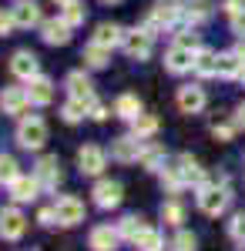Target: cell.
Listing matches in <instances>:
<instances>
[{
	"label": "cell",
	"mask_w": 245,
	"mask_h": 251,
	"mask_svg": "<svg viewBox=\"0 0 245 251\" xmlns=\"http://www.w3.org/2000/svg\"><path fill=\"white\" fill-rule=\"evenodd\" d=\"M232 194H228V184H215V181H205L198 188V208L208 214V218H218V214L228 208Z\"/></svg>",
	"instance_id": "obj_1"
},
{
	"label": "cell",
	"mask_w": 245,
	"mask_h": 251,
	"mask_svg": "<svg viewBox=\"0 0 245 251\" xmlns=\"http://www.w3.org/2000/svg\"><path fill=\"white\" fill-rule=\"evenodd\" d=\"M14 137H17V144L24 151H40L44 141H47V124H44L40 117H20Z\"/></svg>",
	"instance_id": "obj_2"
},
{
	"label": "cell",
	"mask_w": 245,
	"mask_h": 251,
	"mask_svg": "<svg viewBox=\"0 0 245 251\" xmlns=\"http://www.w3.org/2000/svg\"><path fill=\"white\" fill-rule=\"evenodd\" d=\"M195 57H198V47H185L175 40L165 54V71L168 74H188V71H195Z\"/></svg>",
	"instance_id": "obj_3"
},
{
	"label": "cell",
	"mask_w": 245,
	"mask_h": 251,
	"mask_svg": "<svg viewBox=\"0 0 245 251\" xmlns=\"http://www.w3.org/2000/svg\"><path fill=\"white\" fill-rule=\"evenodd\" d=\"M121 47H124V54L131 60H145L151 54V47H154V34H148L145 27H131V30H124Z\"/></svg>",
	"instance_id": "obj_4"
},
{
	"label": "cell",
	"mask_w": 245,
	"mask_h": 251,
	"mask_svg": "<svg viewBox=\"0 0 245 251\" xmlns=\"http://www.w3.org/2000/svg\"><path fill=\"white\" fill-rule=\"evenodd\" d=\"M54 211H57V225H64V228H74V225H81V221L88 218V211H84V201H81V198H74V194L57 198Z\"/></svg>",
	"instance_id": "obj_5"
},
{
	"label": "cell",
	"mask_w": 245,
	"mask_h": 251,
	"mask_svg": "<svg viewBox=\"0 0 245 251\" xmlns=\"http://www.w3.org/2000/svg\"><path fill=\"white\" fill-rule=\"evenodd\" d=\"M24 231H27L24 211L14 208V204H10V208H0V238H3V241H20Z\"/></svg>",
	"instance_id": "obj_6"
},
{
	"label": "cell",
	"mask_w": 245,
	"mask_h": 251,
	"mask_svg": "<svg viewBox=\"0 0 245 251\" xmlns=\"http://www.w3.org/2000/svg\"><path fill=\"white\" fill-rule=\"evenodd\" d=\"M141 151H145V137L124 134V137H114V141H111V157H114V161H121V164H134V161H141Z\"/></svg>",
	"instance_id": "obj_7"
},
{
	"label": "cell",
	"mask_w": 245,
	"mask_h": 251,
	"mask_svg": "<svg viewBox=\"0 0 245 251\" xmlns=\"http://www.w3.org/2000/svg\"><path fill=\"white\" fill-rule=\"evenodd\" d=\"M31 104H34V100L27 94V87H3V91H0V111H3V114L24 117Z\"/></svg>",
	"instance_id": "obj_8"
},
{
	"label": "cell",
	"mask_w": 245,
	"mask_h": 251,
	"mask_svg": "<svg viewBox=\"0 0 245 251\" xmlns=\"http://www.w3.org/2000/svg\"><path fill=\"white\" fill-rule=\"evenodd\" d=\"M10 198H14V204H27V201H34L40 191H44V184L37 181V174H17L10 184Z\"/></svg>",
	"instance_id": "obj_9"
},
{
	"label": "cell",
	"mask_w": 245,
	"mask_h": 251,
	"mask_svg": "<svg viewBox=\"0 0 245 251\" xmlns=\"http://www.w3.org/2000/svg\"><path fill=\"white\" fill-rule=\"evenodd\" d=\"M77 168H81V174H101L108 168V151L97 144H84L77 151Z\"/></svg>",
	"instance_id": "obj_10"
},
{
	"label": "cell",
	"mask_w": 245,
	"mask_h": 251,
	"mask_svg": "<svg viewBox=\"0 0 245 251\" xmlns=\"http://www.w3.org/2000/svg\"><path fill=\"white\" fill-rule=\"evenodd\" d=\"M10 74H14L17 80H24V84H27L31 77H37L40 74L37 54H34V50H17V54L10 57Z\"/></svg>",
	"instance_id": "obj_11"
},
{
	"label": "cell",
	"mask_w": 245,
	"mask_h": 251,
	"mask_svg": "<svg viewBox=\"0 0 245 251\" xmlns=\"http://www.w3.org/2000/svg\"><path fill=\"white\" fill-rule=\"evenodd\" d=\"M91 194H94V204L101 208V211H111V208H118V204H121L124 188H121L118 181H97Z\"/></svg>",
	"instance_id": "obj_12"
},
{
	"label": "cell",
	"mask_w": 245,
	"mask_h": 251,
	"mask_svg": "<svg viewBox=\"0 0 245 251\" xmlns=\"http://www.w3.org/2000/svg\"><path fill=\"white\" fill-rule=\"evenodd\" d=\"M118 245H121V234L111 225H97L88 234V248L91 251H118Z\"/></svg>",
	"instance_id": "obj_13"
},
{
	"label": "cell",
	"mask_w": 245,
	"mask_h": 251,
	"mask_svg": "<svg viewBox=\"0 0 245 251\" xmlns=\"http://www.w3.org/2000/svg\"><path fill=\"white\" fill-rule=\"evenodd\" d=\"M64 87H67V94H71V97L84 100L88 107H91V100H97V97H94V84H91V77H88L84 71H71L67 80H64Z\"/></svg>",
	"instance_id": "obj_14"
},
{
	"label": "cell",
	"mask_w": 245,
	"mask_h": 251,
	"mask_svg": "<svg viewBox=\"0 0 245 251\" xmlns=\"http://www.w3.org/2000/svg\"><path fill=\"white\" fill-rule=\"evenodd\" d=\"M10 14H14V24H17L20 30H31V27H40V24H44L40 7L34 0H17V3L10 7Z\"/></svg>",
	"instance_id": "obj_15"
},
{
	"label": "cell",
	"mask_w": 245,
	"mask_h": 251,
	"mask_svg": "<svg viewBox=\"0 0 245 251\" xmlns=\"http://www.w3.org/2000/svg\"><path fill=\"white\" fill-rule=\"evenodd\" d=\"M34 174H37V181L44 184V191H54L57 184H61V164H57V157H54V154L37 157V164H34Z\"/></svg>",
	"instance_id": "obj_16"
},
{
	"label": "cell",
	"mask_w": 245,
	"mask_h": 251,
	"mask_svg": "<svg viewBox=\"0 0 245 251\" xmlns=\"http://www.w3.org/2000/svg\"><path fill=\"white\" fill-rule=\"evenodd\" d=\"M71 24L61 17V20H44L40 24V37H44V44H51V47H64L67 40H71Z\"/></svg>",
	"instance_id": "obj_17"
},
{
	"label": "cell",
	"mask_w": 245,
	"mask_h": 251,
	"mask_svg": "<svg viewBox=\"0 0 245 251\" xmlns=\"http://www.w3.org/2000/svg\"><path fill=\"white\" fill-rule=\"evenodd\" d=\"M205 91L198 87V84H185V87H178V107H182V114H198V111H205Z\"/></svg>",
	"instance_id": "obj_18"
},
{
	"label": "cell",
	"mask_w": 245,
	"mask_h": 251,
	"mask_svg": "<svg viewBox=\"0 0 245 251\" xmlns=\"http://www.w3.org/2000/svg\"><path fill=\"white\" fill-rule=\"evenodd\" d=\"M175 164H178V171H182V177H185V184H195V188H202V184L208 181V174H205V168L198 164V157L178 154V157H175Z\"/></svg>",
	"instance_id": "obj_19"
},
{
	"label": "cell",
	"mask_w": 245,
	"mask_h": 251,
	"mask_svg": "<svg viewBox=\"0 0 245 251\" xmlns=\"http://www.w3.org/2000/svg\"><path fill=\"white\" fill-rule=\"evenodd\" d=\"M27 94H31V100H34L37 107L51 104V100H54V80H51V77H44V74L31 77V80H27Z\"/></svg>",
	"instance_id": "obj_20"
},
{
	"label": "cell",
	"mask_w": 245,
	"mask_h": 251,
	"mask_svg": "<svg viewBox=\"0 0 245 251\" xmlns=\"http://www.w3.org/2000/svg\"><path fill=\"white\" fill-rule=\"evenodd\" d=\"M212 14H215L212 0H185V14H182V20H185L188 27H198V24H205Z\"/></svg>",
	"instance_id": "obj_21"
},
{
	"label": "cell",
	"mask_w": 245,
	"mask_h": 251,
	"mask_svg": "<svg viewBox=\"0 0 245 251\" xmlns=\"http://www.w3.org/2000/svg\"><path fill=\"white\" fill-rule=\"evenodd\" d=\"M91 40L111 50V47H118V44L124 40V30H121L118 24H108V20H104V24H97V27H94V37H91Z\"/></svg>",
	"instance_id": "obj_22"
},
{
	"label": "cell",
	"mask_w": 245,
	"mask_h": 251,
	"mask_svg": "<svg viewBox=\"0 0 245 251\" xmlns=\"http://www.w3.org/2000/svg\"><path fill=\"white\" fill-rule=\"evenodd\" d=\"M242 71H245V60L239 57L235 50H225V54H218V77L235 80V77H242Z\"/></svg>",
	"instance_id": "obj_23"
},
{
	"label": "cell",
	"mask_w": 245,
	"mask_h": 251,
	"mask_svg": "<svg viewBox=\"0 0 245 251\" xmlns=\"http://www.w3.org/2000/svg\"><path fill=\"white\" fill-rule=\"evenodd\" d=\"M81 60H84V67H91V71H101V67H108V60H111V50L91 40V44L81 50Z\"/></svg>",
	"instance_id": "obj_24"
},
{
	"label": "cell",
	"mask_w": 245,
	"mask_h": 251,
	"mask_svg": "<svg viewBox=\"0 0 245 251\" xmlns=\"http://www.w3.org/2000/svg\"><path fill=\"white\" fill-rule=\"evenodd\" d=\"M195 74H198V77H218V54H215V50H208V47H198Z\"/></svg>",
	"instance_id": "obj_25"
},
{
	"label": "cell",
	"mask_w": 245,
	"mask_h": 251,
	"mask_svg": "<svg viewBox=\"0 0 245 251\" xmlns=\"http://www.w3.org/2000/svg\"><path fill=\"white\" fill-rule=\"evenodd\" d=\"M131 245L138 251H161V248H165V238H161V231H158V228H148V225H145Z\"/></svg>",
	"instance_id": "obj_26"
},
{
	"label": "cell",
	"mask_w": 245,
	"mask_h": 251,
	"mask_svg": "<svg viewBox=\"0 0 245 251\" xmlns=\"http://www.w3.org/2000/svg\"><path fill=\"white\" fill-rule=\"evenodd\" d=\"M114 114L121 117V121H134V117L141 114V100H138V94H121L118 100H114Z\"/></svg>",
	"instance_id": "obj_27"
},
{
	"label": "cell",
	"mask_w": 245,
	"mask_h": 251,
	"mask_svg": "<svg viewBox=\"0 0 245 251\" xmlns=\"http://www.w3.org/2000/svg\"><path fill=\"white\" fill-rule=\"evenodd\" d=\"M141 168H148V171H161V168H165V148H161V144H148V141H145V151H141Z\"/></svg>",
	"instance_id": "obj_28"
},
{
	"label": "cell",
	"mask_w": 245,
	"mask_h": 251,
	"mask_svg": "<svg viewBox=\"0 0 245 251\" xmlns=\"http://www.w3.org/2000/svg\"><path fill=\"white\" fill-rule=\"evenodd\" d=\"M128 124H131V134L134 137H145V141L158 131V117H154V114H138L134 121H128Z\"/></svg>",
	"instance_id": "obj_29"
},
{
	"label": "cell",
	"mask_w": 245,
	"mask_h": 251,
	"mask_svg": "<svg viewBox=\"0 0 245 251\" xmlns=\"http://www.w3.org/2000/svg\"><path fill=\"white\" fill-rule=\"evenodd\" d=\"M141 228H145V221H141L138 214H128V218L118 221V234H121V241H134Z\"/></svg>",
	"instance_id": "obj_30"
},
{
	"label": "cell",
	"mask_w": 245,
	"mask_h": 251,
	"mask_svg": "<svg viewBox=\"0 0 245 251\" xmlns=\"http://www.w3.org/2000/svg\"><path fill=\"white\" fill-rule=\"evenodd\" d=\"M61 17L67 20L71 27H81V24L88 20V7H81L77 0H67V3H64V10H61Z\"/></svg>",
	"instance_id": "obj_31"
},
{
	"label": "cell",
	"mask_w": 245,
	"mask_h": 251,
	"mask_svg": "<svg viewBox=\"0 0 245 251\" xmlns=\"http://www.w3.org/2000/svg\"><path fill=\"white\" fill-rule=\"evenodd\" d=\"M84 114H88V104H84V100H77V97H71V100L61 107V117H64L67 124H77V121H84Z\"/></svg>",
	"instance_id": "obj_32"
},
{
	"label": "cell",
	"mask_w": 245,
	"mask_h": 251,
	"mask_svg": "<svg viewBox=\"0 0 245 251\" xmlns=\"http://www.w3.org/2000/svg\"><path fill=\"white\" fill-rule=\"evenodd\" d=\"M161 221L171 225V228H178V225L185 221V208H182L178 201H165V204H161Z\"/></svg>",
	"instance_id": "obj_33"
},
{
	"label": "cell",
	"mask_w": 245,
	"mask_h": 251,
	"mask_svg": "<svg viewBox=\"0 0 245 251\" xmlns=\"http://www.w3.org/2000/svg\"><path fill=\"white\" fill-rule=\"evenodd\" d=\"M17 174H20L17 171V161H14L10 154H0V184H10Z\"/></svg>",
	"instance_id": "obj_34"
},
{
	"label": "cell",
	"mask_w": 245,
	"mask_h": 251,
	"mask_svg": "<svg viewBox=\"0 0 245 251\" xmlns=\"http://www.w3.org/2000/svg\"><path fill=\"white\" fill-rule=\"evenodd\" d=\"M171 248L175 251H198V238H195L191 231H178L175 241H171Z\"/></svg>",
	"instance_id": "obj_35"
},
{
	"label": "cell",
	"mask_w": 245,
	"mask_h": 251,
	"mask_svg": "<svg viewBox=\"0 0 245 251\" xmlns=\"http://www.w3.org/2000/svg\"><path fill=\"white\" fill-rule=\"evenodd\" d=\"M228 234H232L239 245H245V211H242V214H235V218L228 221Z\"/></svg>",
	"instance_id": "obj_36"
},
{
	"label": "cell",
	"mask_w": 245,
	"mask_h": 251,
	"mask_svg": "<svg viewBox=\"0 0 245 251\" xmlns=\"http://www.w3.org/2000/svg\"><path fill=\"white\" fill-rule=\"evenodd\" d=\"M88 117H91V121H108V117H111V111H108L101 100H91V107H88Z\"/></svg>",
	"instance_id": "obj_37"
},
{
	"label": "cell",
	"mask_w": 245,
	"mask_h": 251,
	"mask_svg": "<svg viewBox=\"0 0 245 251\" xmlns=\"http://www.w3.org/2000/svg\"><path fill=\"white\" fill-rule=\"evenodd\" d=\"M14 27H17V24H14V14H10V10H0V37H10Z\"/></svg>",
	"instance_id": "obj_38"
},
{
	"label": "cell",
	"mask_w": 245,
	"mask_h": 251,
	"mask_svg": "<svg viewBox=\"0 0 245 251\" xmlns=\"http://www.w3.org/2000/svg\"><path fill=\"white\" fill-rule=\"evenodd\" d=\"M212 134H215V141H232V137H235V127H232V124H215Z\"/></svg>",
	"instance_id": "obj_39"
},
{
	"label": "cell",
	"mask_w": 245,
	"mask_h": 251,
	"mask_svg": "<svg viewBox=\"0 0 245 251\" xmlns=\"http://www.w3.org/2000/svg\"><path fill=\"white\" fill-rule=\"evenodd\" d=\"M178 44H185V47H202V40H198V34H195V27L182 30V34H178Z\"/></svg>",
	"instance_id": "obj_40"
},
{
	"label": "cell",
	"mask_w": 245,
	"mask_h": 251,
	"mask_svg": "<svg viewBox=\"0 0 245 251\" xmlns=\"http://www.w3.org/2000/svg\"><path fill=\"white\" fill-rule=\"evenodd\" d=\"M232 34H239V37H245V7L232 14Z\"/></svg>",
	"instance_id": "obj_41"
},
{
	"label": "cell",
	"mask_w": 245,
	"mask_h": 251,
	"mask_svg": "<svg viewBox=\"0 0 245 251\" xmlns=\"http://www.w3.org/2000/svg\"><path fill=\"white\" fill-rule=\"evenodd\" d=\"M37 221L44 225V228H51V225H57V211L54 208H44V211L37 214Z\"/></svg>",
	"instance_id": "obj_42"
},
{
	"label": "cell",
	"mask_w": 245,
	"mask_h": 251,
	"mask_svg": "<svg viewBox=\"0 0 245 251\" xmlns=\"http://www.w3.org/2000/svg\"><path fill=\"white\" fill-rule=\"evenodd\" d=\"M235 127H242V131H245V100L239 104V111H235Z\"/></svg>",
	"instance_id": "obj_43"
},
{
	"label": "cell",
	"mask_w": 245,
	"mask_h": 251,
	"mask_svg": "<svg viewBox=\"0 0 245 251\" xmlns=\"http://www.w3.org/2000/svg\"><path fill=\"white\" fill-rule=\"evenodd\" d=\"M235 54H239V57L245 60V44H239V47H235Z\"/></svg>",
	"instance_id": "obj_44"
},
{
	"label": "cell",
	"mask_w": 245,
	"mask_h": 251,
	"mask_svg": "<svg viewBox=\"0 0 245 251\" xmlns=\"http://www.w3.org/2000/svg\"><path fill=\"white\" fill-rule=\"evenodd\" d=\"M104 3H121V0H104Z\"/></svg>",
	"instance_id": "obj_45"
},
{
	"label": "cell",
	"mask_w": 245,
	"mask_h": 251,
	"mask_svg": "<svg viewBox=\"0 0 245 251\" xmlns=\"http://www.w3.org/2000/svg\"><path fill=\"white\" fill-rule=\"evenodd\" d=\"M57 3H61V7H64V3H67V0H57Z\"/></svg>",
	"instance_id": "obj_46"
}]
</instances>
